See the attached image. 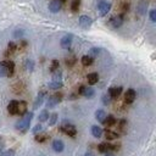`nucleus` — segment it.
Here are the masks:
<instances>
[{"label": "nucleus", "mask_w": 156, "mask_h": 156, "mask_svg": "<svg viewBox=\"0 0 156 156\" xmlns=\"http://www.w3.org/2000/svg\"><path fill=\"white\" fill-rule=\"evenodd\" d=\"M146 10H147V3L145 1V0H142V1L139 3L138 7H137V12L140 16H143V15L146 14Z\"/></svg>", "instance_id": "nucleus-14"}, {"label": "nucleus", "mask_w": 156, "mask_h": 156, "mask_svg": "<svg viewBox=\"0 0 156 156\" xmlns=\"http://www.w3.org/2000/svg\"><path fill=\"white\" fill-rule=\"evenodd\" d=\"M105 156H115V155H113V154H111V152H106V154H105Z\"/></svg>", "instance_id": "nucleus-45"}, {"label": "nucleus", "mask_w": 156, "mask_h": 156, "mask_svg": "<svg viewBox=\"0 0 156 156\" xmlns=\"http://www.w3.org/2000/svg\"><path fill=\"white\" fill-rule=\"evenodd\" d=\"M60 1H61V3H62V1H65V0H60Z\"/></svg>", "instance_id": "nucleus-46"}, {"label": "nucleus", "mask_w": 156, "mask_h": 156, "mask_svg": "<svg viewBox=\"0 0 156 156\" xmlns=\"http://www.w3.org/2000/svg\"><path fill=\"white\" fill-rule=\"evenodd\" d=\"M26 68L32 72V71H33V68H34V62L32 61V60H26Z\"/></svg>", "instance_id": "nucleus-32"}, {"label": "nucleus", "mask_w": 156, "mask_h": 156, "mask_svg": "<svg viewBox=\"0 0 156 156\" xmlns=\"http://www.w3.org/2000/svg\"><path fill=\"white\" fill-rule=\"evenodd\" d=\"M4 140H3V138L1 137H0V152H1L3 151V149H4Z\"/></svg>", "instance_id": "nucleus-42"}, {"label": "nucleus", "mask_w": 156, "mask_h": 156, "mask_svg": "<svg viewBox=\"0 0 156 156\" xmlns=\"http://www.w3.org/2000/svg\"><path fill=\"white\" fill-rule=\"evenodd\" d=\"M110 101H111V96H110L109 94H105V95L103 96V104H104V105H109Z\"/></svg>", "instance_id": "nucleus-33"}, {"label": "nucleus", "mask_w": 156, "mask_h": 156, "mask_svg": "<svg viewBox=\"0 0 156 156\" xmlns=\"http://www.w3.org/2000/svg\"><path fill=\"white\" fill-rule=\"evenodd\" d=\"M27 112V104L24 103V101H20L19 103V106H17V113H20V115H23Z\"/></svg>", "instance_id": "nucleus-20"}, {"label": "nucleus", "mask_w": 156, "mask_h": 156, "mask_svg": "<svg viewBox=\"0 0 156 156\" xmlns=\"http://www.w3.org/2000/svg\"><path fill=\"white\" fill-rule=\"evenodd\" d=\"M23 36V29H16L14 32V37L15 38H21Z\"/></svg>", "instance_id": "nucleus-35"}, {"label": "nucleus", "mask_w": 156, "mask_h": 156, "mask_svg": "<svg viewBox=\"0 0 156 156\" xmlns=\"http://www.w3.org/2000/svg\"><path fill=\"white\" fill-rule=\"evenodd\" d=\"M104 125H106V126H113L115 125V123H116V118H115L113 116H111V115H110V116H106L105 117V120H104Z\"/></svg>", "instance_id": "nucleus-22"}, {"label": "nucleus", "mask_w": 156, "mask_h": 156, "mask_svg": "<svg viewBox=\"0 0 156 156\" xmlns=\"http://www.w3.org/2000/svg\"><path fill=\"white\" fill-rule=\"evenodd\" d=\"M98 149H99L100 152L106 154L109 150H113V146L111 144H108V143H101V144H99V146H98Z\"/></svg>", "instance_id": "nucleus-17"}, {"label": "nucleus", "mask_w": 156, "mask_h": 156, "mask_svg": "<svg viewBox=\"0 0 156 156\" xmlns=\"http://www.w3.org/2000/svg\"><path fill=\"white\" fill-rule=\"evenodd\" d=\"M92 134L95 138H100L103 135V128L99 126H93L92 127Z\"/></svg>", "instance_id": "nucleus-19"}, {"label": "nucleus", "mask_w": 156, "mask_h": 156, "mask_svg": "<svg viewBox=\"0 0 156 156\" xmlns=\"http://www.w3.org/2000/svg\"><path fill=\"white\" fill-rule=\"evenodd\" d=\"M78 93L80 95L88 98V99H92V98H94V95H95V90L92 87H80Z\"/></svg>", "instance_id": "nucleus-6"}, {"label": "nucleus", "mask_w": 156, "mask_h": 156, "mask_svg": "<svg viewBox=\"0 0 156 156\" xmlns=\"http://www.w3.org/2000/svg\"><path fill=\"white\" fill-rule=\"evenodd\" d=\"M51 72L56 71V70H59V61L57 60H53V63H51V67H50Z\"/></svg>", "instance_id": "nucleus-34"}, {"label": "nucleus", "mask_w": 156, "mask_h": 156, "mask_svg": "<svg viewBox=\"0 0 156 156\" xmlns=\"http://www.w3.org/2000/svg\"><path fill=\"white\" fill-rule=\"evenodd\" d=\"M82 63H83V66H90V65L93 63V57H90L89 55H84L82 57Z\"/></svg>", "instance_id": "nucleus-23"}, {"label": "nucleus", "mask_w": 156, "mask_h": 156, "mask_svg": "<svg viewBox=\"0 0 156 156\" xmlns=\"http://www.w3.org/2000/svg\"><path fill=\"white\" fill-rule=\"evenodd\" d=\"M135 90L134 89H128L127 92H126V94H125V101H126V104H132L133 101H134V99H135Z\"/></svg>", "instance_id": "nucleus-10"}, {"label": "nucleus", "mask_w": 156, "mask_h": 156, "mask_svg": "<svg viewBox=\"0 0 156 156\" xmlns=\"http://www.w3.org/2000/svg\"><path fill=\"white\" fill-rule=\"evenodd\" d=\"M105 117H106V112L104 110H96V112H95V118L98 121L103 123L104 120H105Z\"/></svg>", "instance_id": "nucleus-21"}, {"label": "nucleus", "mask_w": 156, "mask_h": 156, "mask_svg": "<svg viewBox=\"0 0 156 156\" xmlns=\"http://www.w3.org/2000/svg\"><path fill=\"white\" fill-rule=\"evenodd\" d=\"M32 118H33V113H32V112H26V113L23 115V117L15 125L16 129L23 130V132H24V130H27V129L29 128V125H31Z\"/></svg>", "instance_id": "nucleus-1"}, {"label": "nucleus", "mask_w": 156, "mask_h": 156, "mask_svg": "<svg viewBox=\"0 0 156 156\" xmlns=\"http://www.w3.org/2000/svg\"><path fill=\"white\" fill-rule=\"evenodd\" d=\"M122 6H123V10H128L129 9V5L128 4H123Z\"/></svg>", "instance_id": "nucleus-43"}, {"label": "nucleus", "mask_w": 156, "mask_h": 156, "mask_svg": "<svg viewBox=\"0 0 156 156\" xmlns=\"http://www.w3.org/2000/svg\"><path fill=\"white\" fill-rule=\"evenodd\" d=\"M53 149L55 152H62L63 149H65V144L62 140H60V139H56V140L53 142Z\"/></svg>", "instance_id": "nucleus-11"}, {"label": "nucleus", "mask_w": 156, "mask_h": 156, "mask_svg": "<svg viewBox=\"0 0 156 156\" xmlns=\"http://www.w3.org/2000/svg\"><path fill=\"white\" fill-rule=\"evenodd\" d=\"M61 79H62V75H61V72H60L59 70L54 71V75H53V80H55V82H61Z\"/></svg>", "instance_id": "nucleus-28"}, {"label": "nucleus", "mask_w": 156, "mask_h": 156, "mask_svg": "<svg viewBox=\"0 0 156 156\" xmlns=\"http://www.w3.org/2000/svg\"><path fill=\"white\" fill-rule=\"evenodd\" d=\"M48 139V135L46 134H36V140L39 142V143H43Z\"/></svg>", "instance_id": "nucleus-31"}, {"label": "nucleus", "mask_w": 156, "mask_h": 156, "mask_svg": "<svg viewBox=\"0 0 156 156\" xmlns=\"http://www.w3.org/2000/svg\"><path fill=\"white\" fill-rule=\"evenodd\" d=\"M99 53H100V49H99V48H92V49L89 50L88 55H89L90 57H93V59H94V57H96L98 55H99Z\"/></svg>", "instance_id": "nucleus-27"}, {"label": "nucleus", "mask_w": 156, "mask_h": 156, "mask_svg": "<svg viewBox=\"0 0 156 156\" xmlns=\"http://www.w3.org/2000/svg\"><path fill=\"white\" fill-rule=\"evenodd\" d=\"M150 20L152 22H156V10H151L150 11Z\"/></svg>", "instance_id": "nucleus-38"}, {"label": "nucleus", "mask_w": 156, "mask_h": 156, "mask_svg": "<svg viewBox=\"0 0 156 156\" xmlns=\"http://www.w3.org/2000/svg\"><path fill=\"white\" fill-rule=\"evenodd\" d=\"M48 120H49V126H54L57 121V113H51Z\"/></svg>", "instance_id": "nucleus-30"}, {"label": "nucleus", "mask_w": 156, "mask_h": 156, "mask_svg": "<svg viewBox=\"0 0 156 156\" xmlns=\"http://www.w3.org/2000/svg\"><path fill=\"white\" fill-rule=\"evenodd\" d=\"M17 106H19V101L16 100H11L7 105V111L10 115H17Z\"/></svg>", "instance_id": "nucleus-13"}, {"label": "nucleus", "mask_w": 156, "mask_h": 156, "mask_svg": "<svg viewBox=\"0 0 156 156\" xmlns=\"http://www.w3.org/2000/svg\"><path fill=\"white\" fill-rule=\"evenodd\" d=\"M61 130H62L65 134H67V135H70V137H75V135L77 134L76 127L73 126V125H71L70 122L67 123V121L63 122V125H62V127H61Z\"/></svg>", "instance_id": "nucleus-2"}, {"label": "nucleus", "mask_w": 156, "mask_h": 156, "mask_svg": "<svg viewBox=\"0 0 156 156\" xmlns=\"http://www.w3.org/2000/svg\"><path fill=\"white\" fill-rule=\"evenodd\" d=\"M48 87L50 88V89H59V88L62 87V82H55V80H53V82H50V83L48 84Z\"/></svg>", "instance_id": "nucleus-26"}, {"label": "nucleus", "mask_w": 156, "mask_h": 156, "mask_svg": "<svg viewBox=\"0 0 156 156\" xmlns=\"http://www.w3.org/2000/svg\"><path fill=\"white\" fill-rule=\"evenodd\" d=\"M126 126H127V121H126V120H121V121H120V128L123 129Z\"/></svg>", "instance_id": "nucleus-40"}, {"label": "nucleus", "mask_w": 156, "mask_h": 156, "mask_svg": "<svg viewBox=\"0 0 156 156\" xmlns=\"http://www.w3.org/2000/svg\"><path fill=\"white\" fill-rule=\"evenodd\" d=\"M42 129H43L42 125H37V126L33 128V130H32V132H33L34 134H38V133H40V132H42Z\"/></svg>", "instance_id": "nucleus-36"}, {"label": "nucleus", "mask_w": 156, "mask_h": 156, "mask_svg": "<svg viewBox=\"0 0 156 156\" xmlns=\"http://www.w3.org/2000/svg\"><path fill=\"white\" fill-rule=\"evenodd\" d=\"M0 156H15V151L14 150H6V151L0 154Z\"/></svg>", "instance_id": "nucleus-37"}, {"label": "nucleus", "mask_w": 156, "mask_h": 156, "mask_svg": "<svg viewBox=\"0 0 156 156\" xmlns=\"http://www.w3.org/2000/svg\"><path fill=\"white\" fill-rule=\"evenodd\" d=\"M123 23V16L122 15H118V16H112L111 20L109 21V26L113 29L116 28H120Z\"/></svg>", "instance_id": "nucleus-4"}, {"label": "nucleus", "mask_w": 156, "mask_h": 156, "mask_svg": "<svg viewBox=\"0 0 156 156\" xmlns=\"http://www.w3.org/2000/svg\"><path fill=\"white\" fill-rule=\"evenodd\" d=\"M110 9H111V4L110 3L104 1V0H99V3H98V10H99L100 16L108 15V12L110 11Z\"/></svg>", "instance_id": "nucleus-3"}, {"label": "nucleus", "mask_w": 156, "mask_h": 156, "mask_svg": "<svg viewBox=\"0 0 156 156\" xmlns=\"http://www.w3.org/2000/svg\"><path fill=\"white\" fill-rule=\"evenodd\" d=\"M66 63H67V66H72L75 63V57L73 59H66Z\"/></svg>", "instance_id": "nucleus-41"}, {"label": "nucleus", "mask_w": 156, "mask_h": 156, "mask_svg": "<svg viewBox=\"0 0 156 156\" xmlns=\"http://www.w3.org/2000/svg\"><path fill=\"white\" fill-rule=\"evenodd\" d=\"M105 137L108 140H115V139H117V133L112 132V130H106Z\"/></svg>", "instance_id": "nucleus-25"}, {"label": "nucleus", "mask_w": 156, "mask_h": 156, "mask_svg": "<svg viewBox=\"0 0 156 156\" xmlns=\"http://www.w3.org/2000/svg\"><path fill=\"white\" fill-rule=\"evenodd\" d=\"M7 45H9L7 48H9V51H10V53H12V51L15 50V49H16V45H15V43H12V42H10Z\"/></svg>", "instance_id": "nucleus-39"}, {"label": "nucleus", "mask_w": 156, "mask_h": 156, "mask_svg": "<svg viewBox=\"0 0 156 156\" xmlns=\"http://www.w3.org/2000/svg\"><path fill=\"white\" fill-rule=\"evenodd\" d=\"M84 156H95V155H94L93 152H89V151H88V152H85V155H84Z\"/></svg>", "instance_id": "nucleus-44"}, {"label": "nucleus", "mask_w": 156, "mask_h": 156, "mask_svg": "<svg viewBox=\"0 0 156 156\" xmlns=\"http://www.w3.org/2000/svg\"><path fill=\"white\" fill-rule=\"evenodd\" d=\"M7 76H11V73L9 71V68L6 67V65L4 61L0 62V77H7Z\"/></svg>", "instance_id": "nucleus-16"}, {"label": "nucleus", "mask_w": 156, "mask_h": 156, "mask_svg": "<svg viewBox=\"0 0 156 156\" xmlns=\"http://www.w3.org/2000/svg\"><path fill=\"white\" fill-rule=\"evenodd\" d=\"M48 118H49V112H48V110H43L42 112L39 113V116H38V121L39 122H45V121H48Z\"/></svg>", "instance_id": "nucleus-24"}, {"label": "nucleus", "mask_w": 156, "mask_h": 156, "mask_svg": "<svg viewBox=\"0 0 156 156\" xmlns=\"http://www.w3.org/2000/svg\"><path fill=\"white\" fill-rule=\"evenodd\" d=\"M79 1H80V0H73V1H72V4H71V10L73 12H77L78 11V9H79Z\"/></svg>", "instance_id": "nucleus-29"}, {"label": "nucleus", "mask_w": 156, "mask_h": 156, "mask_svg": "<svg viewBox=\"0 0 156 156\" xmlns=\"http://www.w3.org/2000/svg\"><path fill=\"white\" fill-rule=\"evenodd\" d=\"M61 101V94L59 95V94H54V95H51V96H49V99H48V101H46V108L48 109H53V108H55V106L57 105Z\"/></svg>", "instance_id": "nucleus-5"}, {"label": "nucleus", "mask_w": 156, "mask_h": 156, "mask_svg": "<svg viewBox=\"0 0 156 156\" xmlns=\"http://www.w3.org/2000/svg\"><path fill=\"white\" fill-rule=\"evenodd\" d=\"M92 23H93V20L87 15H83V16L79 17V26L82 28H89L90 26H92Z\"/></svg>", "instance_id": "nucleus-7"}, {"label": "nucleus", "mask_w": 156, "mask_h": 156, "mask_svg": "<svg viewBox=\"0 0 156 156\" xmlns=\"http://www.w3.org/2000/svg\"><path fill=\"white\" fill-rule=\"evenodd\" d=\"M87 79H88L89 84H95V83H98V80H99V76H98V73L93 72V73H89Z\"/></svg>", "instance_id": "nucleus-18"}, {"label": "nucleus", "mask_w": 156, "mask_h": 156, "mask_svg": "<svg viewBox=\"0 0 156 156\" xmlns=\"http://www.w3.org/2000/svg\"><path fill=\"white\" fill-rule=\"evenodd\" d=\"M72 39H73V36L72 34H66L65 37H62L61 42H60L61 48H63V49H70V46L72 44Z\"/></svg>", "instance_id": "nucleus-9"}, {"label": "nucleus", "mask_w": 156, "mask_h": 156, "mask_svg": "<svg viewBox=\"0 0 156 156\" xmlns=\"http://www.w3.org/2000/svg\"><path fill=\"white\" fill-rule=\"evenodd\" d=\"M61 7H62V3L60 0H53V1H50V4H49V10L53 14L59 12L61 10Z\"/></svg>", "instance_id": "nucleus-8"}, {"label": "nucleus", "mask_w": 156, "mask_h": 156, "mask_svg": "<svg viewBox=\"0 0 156 156\" xmlns=\"http://www.w3.org/2000/svg\"><path fill=\"white\" fill-rule=\"evenodd\" d=\"M44 96H45V92H40L39 94H38V96H37V99H36V101H34V105H33V109L34 110H37L40 105L43 104V101H44Z\"/></svg>", "instance_id": "nucleus-15"}, {"label": "nucleus", "mask_w": 156, "mask_h": 156, "mask_svg": "<svg viewBox=\"0 0 156 156\" xmlns=\"http://www.w3.org/2000/svg\"><path fill=\"white\" fill-rule=\"evenodd\" d=\"M122 93V88L121 87H112L109 89V95L111 96V99H116L118 98Z\"/></svg>", "instance_id": "nucleus-12"}]
</instances>
